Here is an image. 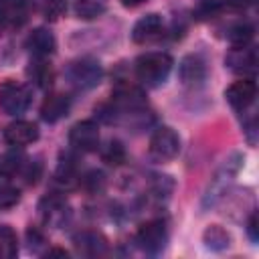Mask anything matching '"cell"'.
I'll return each mask as SVG.
<instances>
[{"label":"cell","mask_w":259,"mask_h":259,"mask_svg":"<svg viewBox=\"0 0 259 259\" xmlns=\"http://www.w3.org/2000/svg\"><path fill=\"white\" fill-rule=\"evenodd\" d=\"M20 168V158L16 154H2L0 156V176H10Z\"/></svg>","instance_id":"25"},{"label":"cell","mask_w":259,"mask_h":259,"mask_svg":"<svg viewBox=\"0 0 259 259\" xmlns=\"http://www.w3.org/2000/svg\"><path fill=\"white\" fill-rule=\"evenodd\" d=\"M67 75H69V81L77 89H91V87H95L101 81L103 69H101L99 61L85 57V59H79V61L71 63Z\"/></svg>","instance_id":"3"},{"label":"cell","mask_w":259,"mask_h":259,"mask_svg":"<svg viewBox=\"0 0 259 259\" xmlns=\"http://www.w3.org/2000/svg\"><path fill=\"white\" fill-rule=\"evenodd\" d=\"M65 8V2L63 0H47V16L51 18H57Z\"/></svg>","instance_id":"26"},{"label":"cell","mask_w":259,"mask_h":259,"mask_svg":"<svg viewBox=\"0 0 259 259\" xmlns=\"http://www.w3.org/2000/svg\"><path fill=\"white\" fill-rule=\"evenodd\" d=\"M55 36L47 28H34L28 38H26V49L36 57V59H47L49 55L55 53Z\"/></svg>","instance_id":"13"},{"label":"cell","mask_w":259,"mask_h":259,"mask_svg":"<svg viewBox=\"0 0 259 259\" xmlns=\"http://www.w3.org/2000/svg\"><path fill=\"white\" fill-rule=\"evenodd\" d=\"M69 144L77 152H95L99 146V127L95 121H77L69 132Z\"/></svg>","instance_id":"6"},{"label":"cell","mask_w":259,"mask_h":259,"mask_svg":"<svg viewBox=\"0 0 259 259\" xmlns=\"http://www.w3.org/2000/svg\"><path fill=\"white\" fill-rule=\"evenodd\" d=\"M253 26L247 24V22H241V24H235L231 30H229V42L237 49V47H249L251 40H253Z\"/></svg>","instance_id":"20"},{"label":"cell","mask_w":259,"mask_h":259,"mask_svg":"<svg viewBox=\"0 0 259 259\" xmlns=\"http://www.w3.org/2000/svg\"><path fill=\"white\" fill-rule=\"evenodd\" d=\"M20 200V190L10 184H0V210L12 208Z\"/></svg>","instance_id":"22"},{"label":"cell","mask_w":259,"mask_h":259,"mask_svg":"<svg viewBox=\"0 0 259 259\" xmlns=\"http://www.w3.org/2000/svg\"><path fill=\"white\" fill-rule=\"evenodd\" d=\"M247 231H249V237H251V241H257V239H259V237H257V214H255V212L249 217V225H247Z\"/></svg>","instance_id":"28"},{"label":"cell","mask_w":259,"mask_h":259,"mask_svg":"<svg viewBox=\"0 0 259 259\" xmlns=\"http://www.w3.org/2000/svg\"><path fill=\"white\" fill-rule=\"evenodd\" d=\"M18 253L16 233L8 225H0V259H12Z\"/></svg>","instance_id":"19"},{"label":"cell","mask_w":259,"mask_h":259,"mask_svg":"<svg viewBox=\"0 0 259 259\" xmlns=\"http://www.w3.org/2000/svg\"><path fill=\"white\" fill-rule=\"evenodd\" d=\"M85 184H89L91 190H97V186H103V174L101 172H89L85 176Z\"/></svg>","instance_id":"27"},{"label":"cell","mask_w":259,"mask_h":259,"mask_svg":"<svg viewBox=\"0 0 259 259\" xmlns=\"http://www.w3.org/2000/svg\"><path fill=\"white\" fill-rule=\"evenodd\" d=\"M40 214L45 219L47 225H53V227H61L65 223V219L69 217V206H67V200L59 194H49L42 198L40 202Z\"/></svg>","instance_id":"12"},{"label":"cell","mask_w":259,"mask_h":259,"mask_svg":"<svg viewBox=\"0 0 259 259\" xmlns=\"http://www.w3.org/2000/svg\"><path fill=\"white\" fill-rule=\"evenodd\" d=\"M111 101L117 111H140L146 107L144 91L132 83H117L111 93Z\"/></svg>","instance_id":"7"},{"label":"cell","mask_w":259,"mask_h":259,"mask_svg":"<svg viewBox=\"0 0 259 259\" xmlns=\"http://www.w3.org/2000/svg\"><path fill=\"white\" fill-rule=\"evenodd\" d=\"M36 140H38V127L26 119H16L4 130V142L12 148H24Z\"/></svg>","instance_id":"9"},{"label":"cell","mask_w":259,"mask_h":259,"mask_svg":"<svg viewBox=\"0 0 259 259\" xmlns=\"http://www.w3.org/2000/svg\"><path fill=\"white\" fill-rule=\"evenodd\" d=\"M75 247L85 255H103L107 251V241L95 231H83L75 237Z\"/></svg>","instance_id":"17"},{"label":"cell","mask_w":259,"mask_h":259,"mask_svg":"<svg viewBox=\"0 0 259 259\" xmlns=\"http://www.w3.org/2000/svg\"><path fill=\"white\" fill-rule=\"evenodd\" d=\"M30 75H32V79L36 81V85H40V87H49L51 85V69H49V65H45L40 59H38V63H34L32 65V69H30Z\"/></svg>","instance_id":"24"},{"label":"cell","mask_w":259,"mask_h":259,"mask_svg":"<svg viewBox=\"0 0 259 259\" xmlns=\"http://www.w3.org/2000/svg\"><path fill=\"white\" fill-rule=\"evenodd\" d=\"M71 109V99L67 95H61V93H55V95H49L40 107V117L49 123H55L59 119H63Z\"/></svg>","instance_id":"15"},{"label":"cell","mask_w":259,"mask_h":259,"mask_svg":"<svg viewBox=\"0 0 259 259\" xmlns=\"http://www.w3.org/2000/svg\"><path fill=\"white\" fill-rule=\"evenodd\" d=\"M227 6H235V8H243L247 4V0H225Z\"/></svg>","instance_id":"29"},{"label":"cell","mask_w":259,"mask_h":259,"mask_svg":"<svg viewBox=\"0 0 259 259\" xmlns=\"http://www.w3.org/2000/svg\"><path fill=\"white\" fill-rule=\"evenodd\" d=\"M144 0H121V4L123 6H130V8H134V6H138V4H142Z\"/></svg>","instance_id":"30"},{"label":"cell","mask_w":259,"mask_h":259,"mask_svg":"<svg viewBox=\"0 0 259 259\" xmlns=\"http://www.w3.org/2000/svg\"><path fill=\"white\" fill-rule=\"evenodd\" d=\"M180 152V138L172 127H158L150 138V156L158 162H168Z\"/></svg>","instance_id":"4"},{"label":"cell","mask_w":259,"mask_h":259,"mask_svg":"<svg viewBox=\"0 0 259 259\" xmlns=\"http://www.w3.org/2000/svg\"><path fill=\"white\" fill-rule=\"evenodd\" d=\"M204 243H206V247L221 251V249L229 247V233L225 229H221L219 225H212L204 231Z\"/></svg>","instance_id":"21"},{"label":"cell","mask_w":259,"mask_h":259,"mask_svg":"<svg viewBox=\"0 0 259 259\" xmlns=\"http://www.w3.org/2000/svg\"><path fill=\"white\" fill-rule=\"evenodd\" d=\"M30 91L26 85L16 81H6L0 87V109L8 115H20L30 105Z\"/></svg>","instance_id":"2"},{"label":"cell","mask_w":259,"mask_h":259,"mask_svg":"<svg viewBox=\"0 0 259 259\" xmlns=\"http://www.w3.org/2000/svg\"><path fill=\"white\" fill-rule=\"evenodd\" d=\"M136 243L142 251L156 255L160 251H164L166 243H168V231L166 225L162 221H148L140 227L138 235H136Z\"/></svg>","instance_id":"5"},{"label":"cell","mask_w":259,"mask_h":259,"mask_svg":"<svg viewBox=\"0 0 259 259\" xmlns=\"http://www.w3.org/2000/svg\"><path fill=\"white\" fill-rule=\"evenodd\" d=\"M103 160L109 162V164H121L125 160V150H123L121 142H117V140L109 142L105 152H103Z\"/></svg>","instance_id":"23"},{"label":"cell","mask_w":259,"mask_h":259,"mask_svg":"<svg viewBox=\"0 0 259 259\" xmlns=\"http://www.w3.org/2000/svg\"><path fill=\"white\" fill-rule=\"evenodd\" d=\"M107 8V0H77L75 2V14L83 20L99 18Z\"/></svg>","instance_id":"18"},{"label":"cell","mask_w":259,"mask_h":259,"mask_svg":"<svg viewBox=\"0 0 259 259\" xmlns=\"http://www.w3.org/2000/svg\"><path fill=\"white\" fill-rule=\"evenodd\" d=\"M164 32V20L160 14H146L142 16L134 28H132V40L138 45H146L150 40H156L158 36H162Z\"/></svg>","instance_id":"10"},{"label":"cell","mask_w":259,"mask_h":259,"mask_svg":"<svg viewBox=\"0 0 259 259\" xmlns=\"http://www.w3.org/2000/svg\"><path fill=\"white\" fill-rule=\"evenodd\" d=\"M28 14L26 0H0V26L2 28H18L24 24Z\"/></svg>","instance_id":"11"},{"label":"cell","mask_w":259,"mask_h":259,"mask_svg":"<svg viewBox=\"0 0 259 259\" xmlns=\"http://www.w3.org/2000/svg\"><path fill=\"white\" fill-rule=\"evenodd\" d=\"M172 65L174 63L168 53H146L136 61V77L148 87H158L170 75Z\"/></svg>","instance_id":"1"},{"label":"cell","mask_w":259,"mask_h":259,"mask_svg":"<svg viewBox=\"0 0 259 259\" xmlns=\"http://www.w3.org/2000/svg\"><path fill=\"white\" fill-rule=\"evenodd\" d=\"M178 75H180V81L184 85H200L206 77V67H204V61L196 55H188L182 59L180 63V69H178Z\"/></svg>","instance_id":"14"},{"label":"cell","mask_w":259,"mask_h":259,"mask_svg":"<svg viewBox=\"0 0 259 259\" xmlns=\"http://www.w3.org/2000/svg\"><path fill=\"white\" fill-rule=\"evenodd\" d=\"M227 65L235 73H251L257 65V53L251 47H233V51L227 57Z\"/></svg>","instance_id":"16"},{"label":"cell","mask_w":259,"mask_h":259,"mask_svg":"<svg viewBox=\"0 0 259 259\" xmlns=\"http://www.w3.org/2000/svg\"><path fill=\"white\" fill-rule=\"evenodd\" d=\"M227 101L231 103L233 109L237 111H245L257 97V85L253 79H241L235 81L233 85H229V89L225 91Z\"/></svg>","instance_id":"8"}]
</instances>
